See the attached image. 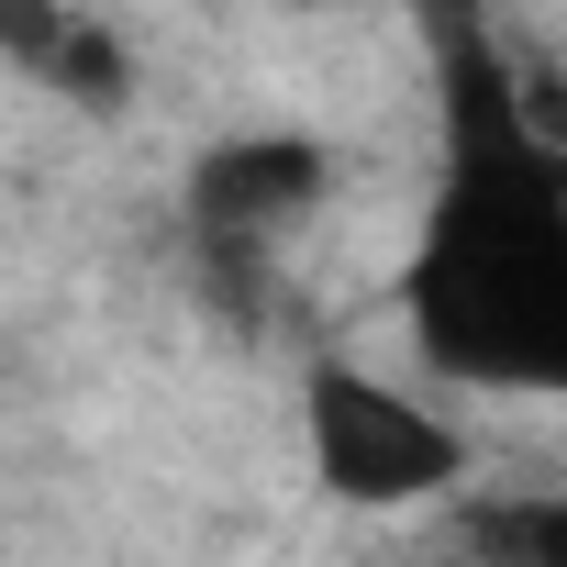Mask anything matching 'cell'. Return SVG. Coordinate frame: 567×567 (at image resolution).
<instances>
[{
	"instance_id": "6da1fadb",
	"label": "cell",
	"mask_w": 567,
	"mask_h": 567,
	"mask_svg": "<svg viewBox=\"0 0 567 567\" xmlns=\"http://www.w3.org/2000/svg\"><path fill=\"white\" fill-rule=\"evenodd\" d=\"M445 200L412 256V334L445 379L567 390V156L512 101V45L445 23Z\"/></svg>"
},
{
	"instance_id": "7a4b0ae2",
	"label": "cell",
	"mask_w": 567,
	"mask_h": 567,
	"mask_svg": "<svg viewBox=\"0 0 567 567\" xmlns=\"http://www.w3.org/2000/svg\"><path fill=\"white\" fill-rule=\"evenodd\" d=\"M301 434H312V478L346 512H412V501H445L467 478V445L423 401H401L390 379H368L357 357H312Z\"/></svg>"
},
{
	"instance_id": "3957f363",
	"label": "cell",
	"mask_w": 567,
	"mask_h": 567,
	"mask_svg": "<svg viewBox=\"0 0 567 567\" xmlns=\"http://www.w3.org/2000/svg\"><path fill=\"white\" fill-rule=\"evenodd\" d=\"M323 178H334V156L312 134H223V145L189 156L178 200H189V234L212 256H256L267 234H290L323 200Z\"/></svg>"
},
{
	"instance_id": "277c9868",
	"label": "cell",
	"mask_w": 567,
	"mask_h": 567,
	"mask_svg": "<svg viewBox=\"0 0 567 567\" xmlns=\"http://www.w3.org/2000/svg\"><path fill=\"white\" fill-rule=\"evenodd\" d=\"M45 90H68L79 112H123V101H134V56H123V34L90 23V12H68V34H56V56H45Z\"/></svg>"
},
{
	"instance_id": "5b68a950",
	"label": "cell",
	"mask_w": 567,
	"mask_h": 567,
	"mask_svg": "<svg viewBox=\"0 0 567 567\" xmlns=\"http://www.w3.org/2000/svg\"><path fill=\"white\" fill-rule=\"evenodd\" d=\"M467 545L501 556V567H567V489H556V501H501V512H478Z\"/></svg>"
}]
</instances>
